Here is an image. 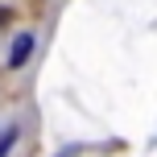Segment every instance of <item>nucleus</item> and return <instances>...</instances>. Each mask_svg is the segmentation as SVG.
Returning a JSON list of instances; mask_svg holds the SVG:
<instances>
[{
	"instance_id": "1",
	"label": "nucleus",
	"mask_w": 157,
	"mask_h": 157,
	"mask_svg": "<svg viewBox=\"0 0 157 157\" xmlns=\"http://www.w3.org/2000/svg\"><path fill=\"white\" fill-rule=\"evenodd\" d=\"M29 54H33V37H29V33H21V37L13 41V54H8V66H13V71H17V66H25V58H29Z\"/></svg>"
},
{
	"instance_id": "2",
	"label": "nucleus",
	"mask_w": 157,
	"mask_h": 157,
	"mask_svg": "<svg viewBox=\"0 0 157 157\" xmlns=\"http://www.w3.org/2000/svg\"><path fill=\"white\" fill-rule=\"evenodd\" d=\"M13 145H17V128H4V132H0V157H8Z\"/></svg>"
}]
</instances>
